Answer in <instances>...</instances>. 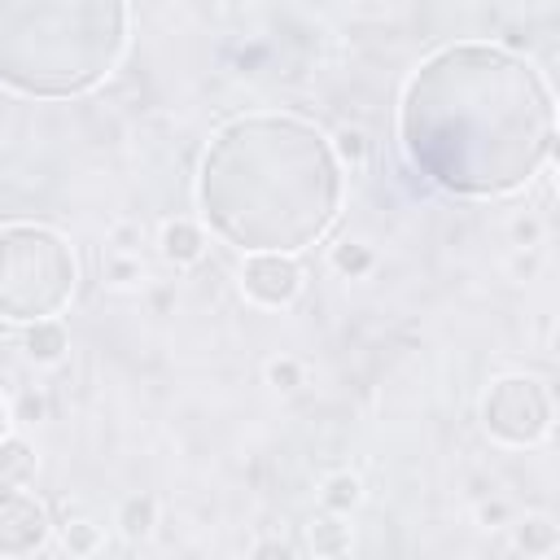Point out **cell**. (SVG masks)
<instances>
[{
	"label": "cell",
	"mask_w": 560,
	"mask_h": 560,
	"mask_svg": "<svg viewBox=\"0 0 560 560\" xmlns=\"http://www.w3.org/2000/svg\"><path fill=\"white\" fill-rule=\"evenodd\" d=\"M398 131L424 179L446 192L494 197L551 158L556 105L516 52L451 44L407 79Z\"/></svg>",
	"instance_id": "obj_1"
},
{
	"label": "cell",
	"mask_w": 560,
	"mask_h": 560,
	"mask_svg": "<svg viewBox=\"0 0 560 560\" xmlns=\"http://www.w3.org/2000/svg\"><path fill=\"white\" fill-rule=\"evenodd\" d=\"M201 206L219 236L249 254H293L328 232L341 206V166L324 131L284 114H249L210 140Z\"/></svg>",
	"instance_id": "obj_2"
},
{
	"label": "cell",
	"mask_w": 560,
	"mask_h": 560,
	"mask_svg": "<svg viewBox=\"0 0 560 560\" xmlns=\"http://www.w3.org/2000/svg\"><path fill=\"white\" fill-rule=\"evenodd\" d=\"M122 0H0V83L26 96H74L122 57Z\"/></svg>",
	"instance_id": "obj_3"
},
{
	"label": "cell",
	"mask_w": 560,
	"mask_h": 560,
	"mask_svg": "<svg viewBox=\"0 0 560 560\" xmlns=\"http://www.w3.org/2000/svg\"><path fill=\"white\" fill-rule=\"evenodd\" d=\"M74 249L39 223L0 228V315L13 324L52 319L74 293Z\"/></svg>",
	"instance_id": "obj_4"
},
{
	"label": "cell",
	"mask_w": 560,
	"mask_h": 560,
	"mask_svg": "<svg viewBox=\"0 0 560 560\" xmlns=\"http://www.w3.org/2000/svg\"><path fill=\"white\" fill-rule=\"evenodd\" d=\"M481 420L499 442L529 446L551 424V398L534 376H503L490 385V394L481 402Z\"/></svg>",
	"instance_id": "obj_5"
},
{
	"label": "cell",
	"mask_w": 560,
	"mask_h": 560,
	"mask_svg": "<svg viewBox=\"0 0 560 560\" xmlns=\"http://www.w3.org/2000/svg\"><path fill=\"white\" fill-rule=\"evenodd\" d=\"M241 284H245V293L254 298V302H262V306H284V302H293V293L302 289V271H298V262L289 258V254H254L249 262H245V271H241Z\"/></svg>",
	"instance_id": "obj_6"
},
{
	"label": "cell",
	"mask_w": 560,
	"mask_h": 560,
	"mask_svg": "<svg viewBox=\"0 0 560 560\" xmlns=\"http://www.w3.org/2000/svg\"><path fill=\"white\" fill-rule=\"evenodd\" d=\"M48 512L26 494H0V556H26L44 547Z\"/></svg>",
	"instance_id": "obj_7"
},
{
	"label": "cell",
	"mask_w": 560,
	"mask_h": 560,
	"mask_svg": "<svg viewBox=\"0 0 560 560\" xmlns=\"http://www.w3.org/2000/svg\"><path fill=\"white\" fill-rule=\"evenodd\" d=\"M35 477V451L22 438H0V486H26Z\"/></svg>",
	"instance_id": "obj_8"
},
{
	"label": "cell",
	"mask_w": 560,
	"mask_h": 560,
	"mask_svg": "<svg viewBox=\"0 0 560 560\" xmlns=\"http://www.w3.org/2000/svg\"><path fill=\"white\" fill-rule=\"evenodd\" d=\"M162 249H166V258H175V262H192V258L201 254V232H197L192 223H166Z\"/></svg>",
	"instance_id": "obj_9"
},
{
	"label": "cell",
	"mask_w": 560,
	"mask_h": 560,
	"mask_svg": "<svg viewBox=\"0 0 560 560\" xmlns=\"http://www.w3.org/2000/svg\"><path fill=\"white\" fill-rule=\"evenodd\" d=\"M61 350H66V332L52 319H35L26 332V354L31 359H61Z\"/></svg>",
	"instance_id": "obj_10"
},
{
	"label": "cell",
	"mask_w": 560,
	"mask_h": 560,
	"mask_svg": "<svg viewBox=\"0 0 560 560\" xmlns=\"http://www.w3.org/2000/svg\"><path fill=\"white\" fill-rule=\"evenodd\" d=\"M324 503L337 508V512H341V508H354V503H359V481H354V477H332Z\"/></svg>",
	"instance_id": "obj_11"
},
{
	"label": "cell",
	"mask_w": 560,
	"mask_h": 560,
	"mask_svg": "<svg viewBox=\"0 0 560 560\" xmlns=\"http://www.w3.org/2000/svg\"><path fill=\"white\" fill-rule=\"evenodd\" d=\"M311 547L315 551H341L346 547V529L332 525V521H319V525H311Z\"/></svg>",
	"instance_id": "obj_12"
},
{
	"label": "cell",
	"mask_w": 560,
	"mask_h": 560,
	"mask_svg": "<svg viewBox=\"0 0 560 560\" xmlns=\"http://www.w3.org/2000/svg\"><path fill=\"white\" fill-rule=\"evenodd\" d=\"M521 542H525V551H551L556 547V529L542 525V521H534V525H525Z\"/></svg>",
	"instance_id": "obj_13"
},
{
	"label": "cell",
	"mask_w": 560,
	"mask_h": 560,
	"mask_svg": "<svg viewBox=\"0 0 560 560\" xmlns=\"http://www.w3.org/2000/svg\"><path fill=\"white\" fill-rule=\"evenodd\" d=\"M149 516H153V503H149V499H144V503H127V521H122V529L136 538V534L149 529Z\"/></svg>",
	"instance_id": "obj_14"
},
{
	"label": "cell",
	"mask_w": 560,
	"mask_h": 560,
	"mask_svg": "<svg viewBox=\"0 0 560 560\" xmlns=\"http://www.w3.org/2000/svg\"><path fill=\"white\" fill-rule=\"evenodd\" d=\"M66 542H70L74 551H92V547H96V534H92V525H70V529H66Z\"/></svg>",
	"instance_id": "obj_15"
},
{
	"label": "cell",
	"mask_w": 560,
	"mask_h": 560,
	"mask_svg": "<svg viewBox=\"0 0 560 560\" xmlns=\"http://www.w3.org/2000/svg\"><path fill=\"white\" fill-rule=\"evenodd\" d=\"M4 429H9V402H4V394H0V438H4Z\"/></svg>",
	"instance_id": "obj_16"
}]
</instances>
